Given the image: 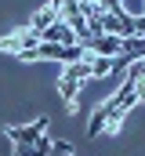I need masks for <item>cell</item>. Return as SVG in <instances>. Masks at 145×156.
I'll list each match as a JSON object with an SVG mask.
<instances>
[{
  "label": "cell",
  "mask_w": 145,
  "mask_h": 156,
  "mask_svg": "<svg viewBox=\"0 0 145 156\" xmlns=\"http://www.w3.org/2000/svg\"><path fill=\"white\" fill-rule=\"evenodd\" d=\"M80 87H83V83H80V80H72L69 73H62V76H58V94H62L65 109H72V105H76V98H80Z\"/></svg>",
  "instance_id": "cell-6"
},
{
  "label": "cell",
  "mask_w": 145,
  "mask_h": 156,
  "mask_svg": "<svg viewBox=\"0 0 145 156\" xmlns=\"http://www.w3.org/2000/svg\"><path fill=\"white\" fill-rule=\"evenodd\" d=\"M134 94H138V102H145V76L134 83Z\"/></svg>",
  "instance_id": "cell-12"
},
{
  "label": "cell",
  "mask_w": 145,
  "mask_h": 156,
  "mask_svg": "<svg viewBox=\"0 0 145 156\" xmlns=\"http://www.w3.org/2000/svg\"><path fill=\"white\" fill-rule=\"evenodd\" d=\"M47 4H51V7H62V4H65V0H47Z\"/></svg>",
  "instance_id": "cell-13"
},
{
  "label": "cell",
  "mask_w": 145,
  "mask_h": 156,
  "mask_svg": "<svg viewBox=\"0 0 145 156\" xmlns=\"http://www.w3.org/2000/svg\"><path fill=\"white\" fill-rule=\"evenodd\" d=\"M76 4H94V0H76Z\"/></svg>",
  "instance_id": "cell-14"
},
{
  "label": "cell",
  "mask_w": 145,
  "mask_h": 156,
  "mask_svg": "<svg viewBox=\"0 0 145 156\" xmlns=\"http://www.w3.org/2000/svg\"><path fill=\"white\" fill-rule=\"evenodd\" d=\"M62 73H69L72 80H80V83H87L91 80V58H83V62H69Z\"/></svg>",
  "instance_id": "cell-9"
},
{
  "label": "cell",
  "mask_w": 145,
  "mask_h": 156,
  "mask_svg": "<svg viewBox=\"0 0 145 156\" xmlns=\"http://www.w3.org/2000/svg\"><path fill=\"white\" fill-rule=\"evenodd\" d=\"M91 58V76H109L116 73V58H102V55H87Z\"/></svg>",
  "instance_id": "cell-8"
},
{
  "label": "cell",
  "mask_w": 145,
  "mask_h": 156,
  "mask_svg": "<svg viewBox=\"0 0 145 156\" xmlns=\"http://www.w3.org/2000/svg\"><path fill=\"white\" fill-rule=\"evenodd\" d=\"M83 51H87V55H102V58H120V55H123V40L112 37V33H102V37L87 40Z\"/></svg>",
  "instance_id": "cell-1"
},
{
  "label": "cell",
  "mask_w": 145,
  "mask_h": 156,
  "mask_svg": "<svg viewBox=\"0 0 145 156\" xmlns=\"http://www.w3.org/2000/svg\"><path fill=\"white\" fill-rule=\"evenodd\" d=\"M40 134H47V116H36L33 123H22V127H7V138L15 145H33Z\"/></svg>",
  "instance_id": "cell-2"
},
{
  "label": "cell",
  "mask_w": 145,
  "mask_h": 156,
  "mask_svg": "<svg viewBox=\"0 0 145 156\" xmlns=\"http://www.w3.org/2000/svg\"><path fill=\"white\" fill-rule=\"evenodd\" d=\"M120 11L127 18H142L145 15V0H120Z\"/></svg>",
  "instance_id": "cell-10"
},
{
  "label": "cell",
  "mask_w": 145,
  "mask_h": 156,
  "mask_svg": "<svg viewBox=\"0 0 145 156\" xmlns=\"http://www.w3.org/2000/svg\"><path fill=\"white\" fill-rule=\"evenodd\" d=\"M40 40H44V44H62V47H72V44H76V33H72L69 22H62V18H58L55 26H47V29L40 33Z\"/></svg>",
  "instance_id": "cell-5"
},
{
  "label": "cell",
  "mask_w": 145,
  "mask_h": 156,
  "mask_svg": "<svg viewBox=\"0 0 145 156\" xmlns=\"http://www.w3.org/2000/svg\"><path fill=\"white\" fill-rule=\"evenodd\" d=\"M36 44H44V40H40V33H33V29H18V33H11V37L0 40V51L18 55V51H29V47H36Z\"/></svg>",
  "instance_id": "cell-4"
},
{
  "label": "cell",
  "mask_w": 145,
  "mask_h": 156,
  "mask_svg": "<svg viewBox=\"0 0 145 156\" xmlns=\"http://www.w3.org/2000/svg\"><path fill=\"white\" fill-rule=\"evenodd\" d=\"M55 22H58V7H51V4H47V7H40L33 18H29V29H33V33H44V29H47V26H55Z\"/></svg>",
  "instance_id": "cell-7"
},
{
  "label": "cell",
  "mask_w": 145,
  "mask_h": 156,
  "mask_svg": "<svg viewBox=\"0 0 145 156\" xmlns=\"http://www.w3.org/2000/svg\"><path fill=\"white\" fill-rule=\"evenodd\" d=\"M102 29L112 33V37H120V40H131L134 37V18H127L123 11H109L105 18H102Z\"/></svg>",
  "instance_id": "cell-3"
},
{
  "label": "cell",
  "mask_w": 145,
  "mask_h": 156,
  "mask_svg": "<svg viewBox=\"0 0 145 156\" xmlns=\"http://www.w3.org/2000/svg\"><path fill=\"white\" fill-rule=\"evenodd\" d=\"M94 4H98V7H102V11H120V0H94Z\"/></svg>",
  "instance_id": "cell-11"
}]
</instances>
